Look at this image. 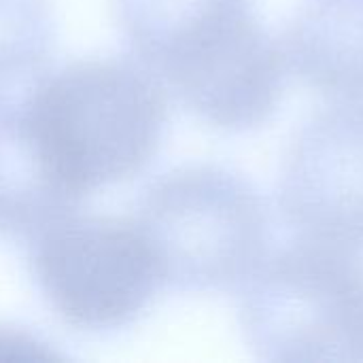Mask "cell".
<instances>
[{"label": "cell", "instance_id": "cell-2", "mask_svg": "<svg viewBox=\"0 0 363 363\" xmlns=\"http://www.w3.org/2000/svg\"><path fill=\"white\" fill-rule=\"evenodd\" d=\"M15 98L45 164L79 202L140 174L168 123L162 81L128 57L70 62Z\"/></svg>", "mask_w": 363, "mask_h": 363}, {"label": "cell", "instance_id": "cell-3", "mask_svg": "<svg viewBox=\"0 0 363 363\" xmlns=\"http://www.w3.org/2000/svg\"><path fill=\"white\" fill-rule=\"evenodd\" d=\"M166 287L208 294L240 287L268 255V208L238 172L181 166L151 183L136 206Z\"/></svg>", "mask_w": 363, "mask_h": 363}, {"label": "cell", "instance_id": "cell-6", "mask_svg": "<svg viewBox=\"0 0 363 363\" xmlns=\"http://www.w3.org/2000/svg\"><path fill=\"white\" fill-rule=\"evenodd\" d=\"M279 208L302 240L363 251V98H340L296 132Z\"/></svg>", "mask_w": 363, "mask_h": 363}, {"label": "cell", "instance_id": "cell-9", "mask_svg": "<svg viewBox=\"0 0 363 363\" xmlns=\"http://www.w3.org/2000/svg\"><path fill=\"white\" fill-rule=\"evenodd\" d=\"M53 43L49 0H0V100L26 91L45 72Z\"/></svg>", "mask_w": 363, "mask_h": 363}, {"label": "cell", "instance_id": "cell-7", "mask_svg": "<svg viewBox=\"0 0 363 363\" xmlns=\"http://www.w3.org/2000/svg\"><path fill=\"white\" fill-rule=\"evenodd\" d=\"M281 47L287 68L306 85L363 98V0H304Z\"/></svg>", "mask_w": 363, "mask_h": 363}, {"label": "cell", "instance_id": "cell-1", "mask_svg": "<svg viewBox=\"0 0 363 363\" xmlns=\"http://www.w3.org/2000/svg\"><path fill=\"white\" fill-rule=\"evenodd\" d=\"M134 55L202 121L266 123L283 96L285 53L253 0H113Z\"/></svg>", "mask_w": 363, "mask_h": 363}, {"label": "cell", "instance_id": "cell-8", "mask_svg": "<svg viewBox=\"0 0 363 363\" xmlns=\"http://www.w3.org/2000/svg\"><path fill=\"white\" fill-rule=\"evenodd\" d=\"M79 206L45 164L15 96L0 100V236L32 240Z\"/></svg>", "mask_w": 363, "mask_h": 363}, {"label": "cell", "instance_id": "cell-5", "mask_svg": "<svg viewBox=\"0 0 363 363\" xmlns=\"http://www.w3.org/2000/svg\"><path fill=\"white\" fill-rule=\"evenodd\" d=\"M28 264L47 306L85 334L132 325L166 287L134 217L72 213L30 240Z\"/></svg>", "mask_w": 363, "mask_h": 363}, {"label": "cell", "instance_id": "cell-10", "mask_svg": "<svg viewBox=\"0 0 363 363\" xmlns=\"http://www.w3.org/2000/svg\"><path fill=\"white\" fill-rule=\"evenodd\" d=\"M0 357H53V351H47L45 345L36 342V338L26 336L21 332L0 330Z\"/></svg>", "mask_w": 363, "mask_h": 363}, {"label": "cell", "instance_id": "cell-4", "mask_svg": "<svg viewBox=\"0 0 363 363\" xmlns=\"http://www.w3.org/2000/svg\"><path fill=\"white\" fill-rule=\"evenodd\" d=\"M238 319L262 362H363L362 259L300 238L240 285Z\"/></svg>", "mask_w": 363, "mask_h": 363}]
</instances>
